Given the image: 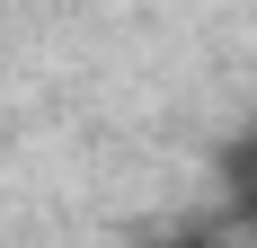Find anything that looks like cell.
Listing matches in <instances>:
<instances>
[{"mask_svg": "<svg viewBox=\"0 0 257 248\" xmlns=\"http://www.w3.org/2000/svg\"><path fill=\"white\" fill-rule=\"evenodd\" d=\"M213 169H222V222L257 230V115L222 142V160H213Z\"/></svg>", "mask_w": 257, "mask_h": 248, "instance_id": "obj_1", "label": "cell"}, {"mask_svg": "<svg viewBox=\"0 0 257 248\" xmlns=\"http://www.w3.org/2000/svg\"><path fill=\"white\" fill-rule=\"evenodd\" d=\"M169 248H222V239H213V230H178Z\"/></svg>", "mask_w": 257, "mask_h": 248, "instance_id": "obj_2", "label": "cell"}]
</instances>
